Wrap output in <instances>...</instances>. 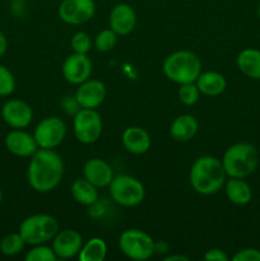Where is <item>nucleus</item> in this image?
<instances>
[{"mask_svg": "<svg viewBox=\"0 0 260 261\" xmlns=\"http://www.w3.org/2000/svg\"><path fill=\"white\" fill-rule=\"evenodd\" d=\"M226 171L222 161L212 155H201L193 163L189 181L200 195L217 194L226 184Z\"/></svg>", "mask_w": 260, "mask_h": 261, "instance_id": "f03ea898", "label": "nucleus"}, {"mask_svg": "<svg viewBox=\"0 0 260 261\" xmlns=\"http://www.w3.org/2000/svg\"><path fill=\"white\" fill-rule=\"evenodd\" d=\"M110 28L117 36H126L135 28L137 14L135 10L126 3H119L111 9L109 15Z\"/></svg>", "mask_w": 260, "mask_h": 261, "instance_id": "dca6fc26", "label": "nucleus"}, {"mask_svg": "<svg viewBox=\"0 0 260 261\" xmlns=\"http://www.w3.org/2000/svg\"><path fill=\"white\" fill-rule=\"evenodd\" d=\"M201 94L208 97L219 96L227 87L226 78L218 71H201L195 82Z\"/></svg>", "mask_w": 260, "mask_h": 261, "instance_id": "aec40b11", "label": "nucleus"}, {"mask_svg": "<svg viewBox=\"0 0 260 261\" xmlns=\"http://www.w3.org/2000/svg\"><path fill=\"white\" fill-rule=\"evenodd\" d=\"M119 246L122 254L132 260L144 261L154 254V241L147 232L130 228L119 237Z\"/></svg>", "mask_w": 260, "mask_h": 261, "instance_id": "0eeeda50", "label": "nucleus"}, {"mask_svg": "<svg viewBox=\"0 0 260 261\" xmlns=\"http://www.w3.org/2000/svg\"><path fill=\"white\" fill-rule=\"evenodd\" d=\"M117 43V35L109 28V30H103L96 36L94 38V47L99 53H109L112 48L116 46Z\"/></svg>", "mask_w": 260, "mask_h": 261, "instance_id": "a878e982", "label": "nucleus"}, {"mask_svg": "<svg viewBox=\"0 0 260 261\" xmlns=\"http://www.w3.org/2000/svg\"><path fill=\"white\" fill-rule=\"evenodd\" d=\"M83 176L86 180L93 184L96 188H107L114 178V171L109 162L101 158H92L83 167Z\"/></svg>", "mask_w": 260, "mask_h": 261, "instance_id": "f3484780", "label": "nucleus"}, {"mask_svg": "<svg viewBox=\"0 0 260 261\" xmlns=\"http://www.w3.org/2000/svg\"><path fill=\"white\" fill-rule=\"evenodd\" d=\"M64 176V162L54 149L38 148L31 157L27 168V181L31 188L41 194L55 190Z\"/></svg>", "mask_w": 260, "mask_h": 261, "instance_id": "f257e3e1", "label": "nucleus"}, {"mask_svg": "<svg viewBox=\"0 0 260 261\" xmlns=\"http://www.w3.org/2000/svg\"><path fill=\"white\" fill-rule=\"evenodd\" d=\"M3 190H2V188H0V205H2V203H3Z\"/></svg>", "mask_w": 260, "mask_h": 261, "instance_id": "e433bc0d", "label": "nucleus"}, {"mask_svg": "<svg viewBox=\"0 0 260 261\" xmlns=\"http://www.w3.org/2000/svg\"><path fill=\"white\" fill-rule=\"evenodd\" d=\"M83 246V239L75 229L59 231L53 239V250L58 259H73L78 256Z\"/></svg>", "mask_w": 260, "mask_h": 261, "instance_id": "2eb2a0df", "label": "nucleus"}, {"mask_svg": "<svg viewBox=\"0 0 260 261\" xmlns=\"http://www.w3.org/2000/svg\"><path fill=\"white\" fill-rule=\"evenodd\" d=\"M71 196L81 205L91 206L98 200V188L89 182L86 178H78L71 184Z\"/></svg>", "mask_w": 260, "mask_h": 261, "instance_id": "5701e85b", "label": "nucleus"}, {"mask_svg": "<svg viewBox=\"0 0 260 261\" xmlns=\"http://www.w3.org/2000/svg\"><path fill=\"white\" fill-rule=\"evenodd\" d=\"M168 244L166 241H161V242H154V254L158 255H163L168 251Z\"/></svg>", "mask_w": 260, "mask_h": 261, "instance_id": "473e14b6", "label": "nucleus"}, {"mask_svg": "<svg viewBox=\"0 0 260 261\" xmlns=\"http://www.w3.org/2000/svg\"><path fill=\"white\" fill-rule=\"evenodd\" d=\"M2 117L12 129H25L33 120V111L22 99H8L2 107Z\"/></svg>", "mask_w": 260, "mask_h": 261, "instance_id": "f8f14e48", "label": "nucleus"}, {"mask_svg": "<svg viewBox=\"0 0 260 261\" xmlns=\"http://www.w3.org/2000/svg\"><path fill=\"white\" fill-rule=\"evenodd\" d=\"M61 71L64 79L68 83L79 86L91 78L92 61L89 60L87 54L73 53L64 60Z\"/></svg>", "mask_w": 260, "mask_h": 261, "instance_id": "9b49d317", "label": "nucleus"}, {"mask_svg": "<svg viewBox=\"0 0 260 261\" xmlns=\"http://www.w3.org/2000/svg\"><path fill=\"white\" fill-rule=\"evenodd\" d=\"M65 135V122L56 116L42 119L33 132V137L37 142L38 148H42V149H55L63 143Z\"/></svg>", "mask_w": 260, "mask_h": 261, "instance_id": "1a4fd4ad", "label": "nucleus"}, {"mask_svg": "<svg viewBox=\"0 0 260 261\" xmlns=\"http://www.w3.org/2000/svg\"><path fill=\"white\" fill-rule=\"evenodd\" d=\"M103 129L101 115L93 109H79L74 115L73 132L82 144H93L99 139Z\"/></svg>", "mask_w": 260, "mask_h": 261, "instance_id": "6e6552de", "label": "nucleus"}, {"mask_svg": "<svg viewBox=\"0 0 260 261\" xmlns=\"http://www.w3.org/2000/svg\"><path fill=\"white\" fill-rule=\"evenodd\" d=\"M152 140L149 133L140 126H129L122 133V145L129 153L144 154L149 150Z\"/></svg>", "mask_w": 260, "mask_h": 261, "instance_id": "a211bd4d", "label": "nucleus"}, {"mask_svg": "<svg viewBox=\"0 0 260 261\" xmlns=\"http://www.w3.org/2000/svg\"><path fill=\"white\" fill-rule=\"evenodd\" d=\"M7 50H8V40L7 37H5L4 33L0 31V58L7 53Z\"/></svg>", "mask_w": 260, "mask_h": 261, "instance_id": "72a5a7b5", "label": "nucleus"}, {"mask_svg": "<svg viewBox=\"0 0 260 261\" xmlns=\"http://www.w3.org/2000/svg\"><path fill=\"white\" fill-rule=\"evenodd\" d=\"M70 46L74 53L78 54H88L92 47V41L88 33L76 32L74 33L70 40Z\"/></svg>", "mask_w": 260, "mask_h": 261, "instance_id": "c756f323", "label": "nucleus"}, {"mask_svg": "<svg viewBox=\"0 0 260 261\" xmlns=\"http://www.w3.org/2000/svg\"><path fill=\"white\" fill-rule=\"evenodd\" d=\"M201 73V60L188 50L175 51L163 61V74L168 81L177 84L194 83Z\"/></svg>", "mask_w": 260, "mask_h": 261, "instance_id": "20e7f679", "label": "nucleus"}, {"mask_svg": "<svg viewBox=\"0 0 260 261\" xmlns=\"http://www.w3.org/2000/svg\"><path fill=\"white\" fill-rule=\"evenodd\" d=\"M59 17L66 24H83L96 13L93 0H63L59 5Z\"/></svg>", "mask_w": 260, "mask_h": 261, "instance_id": "9d476101", "label": "nucleus"}, {"mask_svg": "<svg viewBox=\"0 0 260 261\" xmlns=\"http://www.w3.org/2000/svg\"><path fill=\"white\" fill-rule=\"evenodd\" d=\"M198 121L193 115L184 114L176 117L170 126V135L176 142H189L198 133Z\"/></svg>", "mask_w": 260, "mask_h": 261, "instance_id": "6ab92c4d", "label": "nucleus"}, {"mask_svg": "<svg viewBox=\"0 0 260 261\" xmlns=\"http://www.w3.org/2000/svg\"><path fill=\"white\" fill-rule=\"evenodd\" d=\"M224 190L228 200L236 205H246L252 199V190L244 178L229 177L224 184Z\"/></svg>", "mask_w": 260, "mask_h": 261, "instance_id": "412c9836", "label": "nucleus"}, {"mask_svg": "<svg viewBox=\"0 0 260 261\" xmlns=\"http://www.w3.org/2000/svg\"><path fill=\"white\" fill-rule=\"evenodd\" d=\"M165 261H189V257L184 256V255H170V256H166Z\"/></svg>", "mask_w": 260, "mask_h": 261, "instance_id": "f704fd0d", "label": "nucleus"}, {"mask_svg": "<svg viewBox=\"0 0 260 261\" xmlns=\"http://www.w3.org/2000/svg\"><path fill=\"white\" fill-rule=\"evenodd\" d=\"M233 261H260V250L255 247H246L232 256Z\"/></svg>", "mask_w": 260, "mask_h": 261, "instance_id": "7c9ffc66", "label": "nucleus"}, {"mask_svg": "<svg viewBox=\"0 0 260 261\" xmlns=\"http://www.w3.org/2000/svg\"><path fill=\"white\" fill-rule=\"evenodd\" d=\"M25 246V242L19 232H13L4 236L0 241V252L5 256L18 255Z\"/></svg>", "mask_w": 260, "mask_h": 261, "instance_id": "393cba45", "label": "nucleus"}, {"mask_svg": "<svg viewBox=\"0 0 260 261\" xmlns=\"http://www.w3.org/2000/svg\"><path fill=\"white\" fill-rule=\"evenodd\" d=\"M109 188L112 200L121 206L133 208L144 200L145 189L143 184L126 173L114 176Z\"/></svg>", "mask_w": 260, "mask_h": 261, "instance_id": "423d86ee", "label": "nucleus"}, {"mask_svg": "<svg viewBox=\"0 0 260 261\" xmlns=\"http://www.w3.org/2000/svg\"><path fill=\"white\" fill-rule=\"evenodd\" d=\"M5 148L13 155L20 158H31L38 150L37 142L33 134L24 132L23 129H13L5 135Z\"/></svg>", "mask_w": 260, "mask_h": 261, "instance_id": "4468645a", "label": "nucleus"}, {"mask_svg": "<svg viewBox=\"0 0 260 261\" xmlns=\"http://www.w3.org/2000/svg\"><path fill=\"white\" fill-rule=\"evenodd\" d=\"M256 14H257V18H259V19H260V3H259V5H257V9H256Z\"/></svg>", "mask_w": 260, "mask_h": 261, "instance_id": "c9c22d12", "label": "nucleus"}, {"mask_svg": "<svg viewBox=\"0 0 260 261\" xmlns=\"http://www.w3.org/2000/svg\"><path fill=\"white\" fill-rule=\"evenodd\" d=\"M107 94L106 86L98 79H87L79 84L75 92V99L81 109L96 110L102 105Z\"/></svg>", "mask_w": 260, "mask_h": 261, "instance_id": "ddd939ff", "label": "nucleus"}, {"mask_svg": "<svg viewBox=\"0 0 260 261\" xmlns=\"http://www.w3.org/2000/svg\"><path fill=\"white\" fill-rule=\"evenodd\" d=\"M204 259L206 261H228V256L223 250L213 247L204 254Z\"/></svg>", "mask_w": 260, "mask_h": 261, "instance_id": "2f4dec72", "label": "nucleus"}, {"mask_svg": "<svg viewBox=\"0 0 260 261\" xmlns=\"http://www.w3.org/2000/svg\"><path fill=\"white\" fill-rule=\"evenodd\" d=\"M236 64L244 75L251 79H260V50L245 48L237 55Z\"/></svg>", "mask_w": 260, "mask_h": 261, "instance_id": "4be33fe9", "label": "nucleus"}, {"mask_svg": "<svg viewBox=\"0 0 260 261\" xmlns=\"http://www.w3.org/2000/svg\"><path fill=\"white\" fill-rule=\"evenodd\" d=\"M107 255V245L99 237H92L82 246L78 257L81 261H103Z\"/></svg>", "mask_w": 260, "mask_h": 261, "instance_id": "b1692460", "label": "nucleus"}, {"mask_svg": "<svg viewBox=\"0 0 260 261\" xmlns=\"http://www.w3.org/2000/svg\"><path fill=\"white\" fill-rule=\"evenodd\" d=\"M221 161L228 177L246 178L259 165V152L250 143H235L227 148Z\"/></svg>", "mask_w": 260, "mask_h": 261, "instance_id": "7ed1b4c3", "label": "nucleus"}, {"mask_svg": "<svg viewBox=\"0 0 260 261\" xmlns=\"http://www.w3.org/2000/svg\"><path fill=\"white\" fill-rule=\"evenodd\" d=\"M15 78L12 71L4 65H0V97H8L14 92Z\"/></svg>", "mask_w": 260, "mask_h": 261, "instance_id": "c85d7f7f", "label": "nucleus"}, {"mask_svg": "<svg viewBox=\"0 0 260 261\" xmlns=\"http://www.w3.org/2000/svg\"><path fill=\"white\" fill-rule=\"evenodd\" d=\"M177 94L181 103H184L185 106H193L198 102L199 97H200V91L194 82V83L180 84Z\"/></svg>", "mask_w": 260, "mask_h": 261, "instance_id": "cd10ccee", "label": "nucleus"}, {"mask_svg": "<svg viewBox=\"0 0 260 261\" xmlns=\"http://www.w3.org/2000/svg\"><path fill=\"white\" fill-rule=\"evenodd\" d=\"M27 261H55L58 256L54 252L53 247L46 246L45 244L35 245L30 251L27 252L24 257Z\"/></svg>", "mask_w": 260, "mask_h": 261, "instance_id": "bb28decb", "label": "nucleus"}, {"mask_svg": "<svg viewBox=\"0 0 260 261\" xmlns=\"http://www.w3.org/2000/svg\"><path fill=\"white\" fill-rule=\"evenodd\" d=\"M18 232L24 240L25 245H41L53 241L59 232V221L50 214H32L23 219Z\"/></svg>", "mask_w": 260, "mask_h": 261, "instance_id": "39448f33", "label": "nucleus"}]
</instances>
